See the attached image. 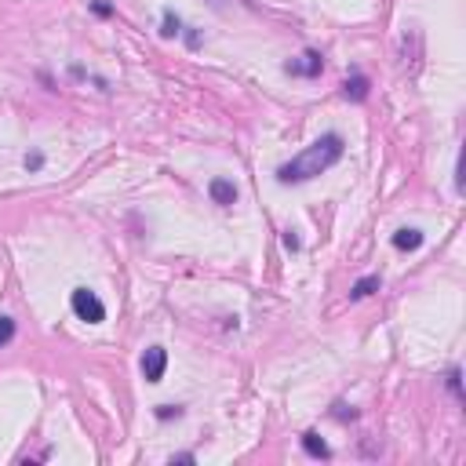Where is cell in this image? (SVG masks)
<instances>
[{"label":"cell","mask_w":466,"mask_h":466,"mask_svg":"<svg viewBox=\"0 0 466 466\" xmlns=\"http://www.w3.org/2000/svg\"><path fill=\"white\" fill-rule=\"evenodd\" d=\"M284 248H288V252H299V237H295L291 230H284Z\"/></svg>","instance_id":"18"},{"label":"cell","mask_w":466,"mask_h":466,"mask_svg":"<svg viewBox=\"0 0 466 466\" xmlns=\"http://www.w3.org/2000/svg\"><path fill=\"white\" fill-rule=\"evenodd\" d=\"M321 69H324V55L321 51H302L299 58H291V62H284V73L288 77H321Z\"/></svg>","instance_id":"3"},{"label":"cell","mask_w":466,"mask_h":466,"mask_svg":"<svg viewBox=\"0 0 466 466\" xmlns=\"http://www.w3.org/2000/svg\"><path fill=\"white\" fill-rule=\"evenodd\" d=\"M332 415H335V419H357V408H350L346 401H335V404H332Z\"/></svg>","instance_id":"14"},{"label":"cell","mask_w":466,"mask_h":466,"mask_svg":"<svg viewBox=\"0 0 466 466\" xmlns=\"http://www.w3.org/2000/svg\"><path fill=\"white\" fill-rule=\"evenodd\" d=\"M368 88H371V80H368L365 73H354V77L343 84V95H346L350 102H365V99H368Z\"/></svg>","instance_id":"7"},{"label":"cell","mask_w":466,"mask_h":466,"mask_svg":"<svg viewBox=\"0 0 466 466\" xmlns=\"http://www.w3.org/2000/svg\"><path fill=\"white\" fill-rule=\"evenodd\" d=\"M179 415H182L179 404H157V419H160V423H168V419H179Z\"/></svg>","instance_id":"13"},{"label":"cell","mask_w":466,"mask_h":466,"mask_svg":"<svg viewBox=\"0 0 466 466\" xmlns=\"http://www.w3.org/2000/svg\"><path fill=\"white\" fill-rule=\"evenodd\" d=\"M445 382H448L452 397H456V401H466V397H463V371H459V368H448V379H445Z\"/></svg>","instance_id":"11"},{"label":"cell","mask_w":466,"mask_h":466,"mask_svg":"<svg viewBox=\"0 0 466 466\" xmlns=\"http://www.w3.org/2000/svg\"><path fill=\"white\" fill-rule=\"evenodd\" d=\"M11 339H15V321L8 313H0V346H8Z\"/></svg>","instance_id":"12"},{"label":"cell","mask_w":466,"mask_h":466,"mask_svg":"<svg viewBox=\"0 0 466 466\" xmlns=\"http://www.w3.org/2000/svg\"><path fill=\"white\" fill-rule=\"evenodd\" d=\"M179 37H186V48H190V51L201 48V33H197V29H186V33H179Z\"/></svg>","instance_id":"16"},{"label":"cell","mask_w":466,"mask_h":466,"mask_svg":"<svg viewBox=\"0 0 466 466\" xmlns=\"http://www.w3.org/2000/svg\"><path fill=\"white\" fill-rule=\"evenodd\" d=\"M160 33H164V37H179V33H182V22H179V15H175L171 8H164V22H160Z\"/></svg>","instance_id":"10"},{"label":"cell","mask_w":466,"mask_h":466,"mask_svg":"<svg viewBox=\"0 0 466 466\" xmlns=\"http://www.w3.org/2000/svg\"><path fill=\"white\" fill-rule=\"evenodd\" d=\"M40 168H44V154H40V149L26 154V171H40Z\"/></svg>","instance_id":"15"},{"label":"cell","mask_w":466,"mask_h":466,"mask_svg":"<svg viewBox=\"0 0 466 466\" xmlns=\"http://www.w3.org/2000/svg\"><path fill=\"white\" fill-rule=\"evenodd\" d=\"M69 306H73V313H77L80 321H88V324L106 321V306H102V299H99L91 288H73V295H69Z\"/></svg>","instance_id":"2"},{"label":"cell","mask_w":466,"mask_h":466,"mask_svg":"<svg viewBox=\"0 0 466 466\" xmlns=\"http://www.w3.org/2000/svg\"><path fill=\"white\" fill-rule=\"evenodd\" d=\"M212 4H223V0H212Z\"/></svg>","instance_id":"20"},{"label":"cell","mask_w":466,"mask_h":466,"mask_svg":"<svg viewBox=\"0 0 466 466\" xmlns=\"http://www.w3.org/2000/svg\"><path fill=\"white\" fill-rule=\"evenodd\" d=\"M379 284H382V277L379 273H368V277H360V281L354 284V288H350V299H368L371 295V291H379Z\"/></svg>","instance_id":"9"},{"label":"cell","mask_w":466,"mask_h":466,"mask_svg":"<svg viewBox=\"0 0 466 466\" xmlns=\"http://www.w3.org/2000/svg\"><path fill=\"white\" fill-rule=\"evenodd\" d=\"M164 368H168V350L164 346H149L143 354V376L146 382H160L164 379Z\"/></svg>","instance_id":"4"},{"label":"cell","mask_w":466,"mask_h":466,"mask_svg":"<svg viewBox=\"0 0 466 466\" xmlns=\"http://www.w3.org/2000/svg\"><path fill=\"white\" fill-rule=\"evenodd\" d=\"M423 230H415V226H404V230H397L393 233V248L397 252H415V248H423Z\"/></svg>","instance_id":"6"},{"label":"cell","mask_w":466,"mask_h":466,"mask_svg":"<svg viewBox=\"0 0 466 466\" xmlns=\"http://www.w3.org/2000/svg\"><path fill=\"white\" fill-rule=\"evenodd\" d=\"M91 11H95L99 19H110V15H113V4H106V0H95V4H91Z\"/></svg>","instance_id":"17"},{"label":"cell","mask_w":466,"mask_h":466,"mask_svg":"<svg viewBox=\"0 0 466 466\" xmlns=\"http://www.w3.org/2000/svg\"><path fill=\"white\" fill-rule=\"evenodd\" d=\"M302 448H306V456H313V459H332V448L321 441L317 430H306V434H302Z\"/></svg>","instance_id":"8"},{"label":"cell","mask_w":466,"mask_h":466,"mask_svg":"<svg viewBox=\"0 0 466 466\" xmlns=\"http://www.w3.org/2000/svg\"><path fill=\"white\" fill-rule=\"evenodd\" d=\"M346 154V143H343V135H321L317 143H310L302 154H295L288 160V164L277 168V182H284V186H295V182H310V179H317V175H324L332 164H339Z\"/></svg>","instance_id":"1"},{"label":"cell","mask_w":466,"mask_h":466,"mask_svg":"<svg viewBox=\"0 0 466 466\" xmlns=\"http://www.w3.org/2000/svg\"><path fill=\"white\" fill-rule=\"evenodd\" d=\"M171 463H197L193 452H179V456H171Z\"/></svg>","instance_id":"19"},{"label":"cell","mask_w":466,"mask_h":466,"mask_svg":"<svg viewBox=\"0 0 466 466\" xmlns=\"http://www.w3.org/2000/svg\"><path fill=\"white\" fill-rule=\"evenodd\" d=\"M208 193H212V201H215V204H223V208L237 204V182H233V179H223V175L208 182Z\"/></svg>","instance_id":"5"}]
</instances>
